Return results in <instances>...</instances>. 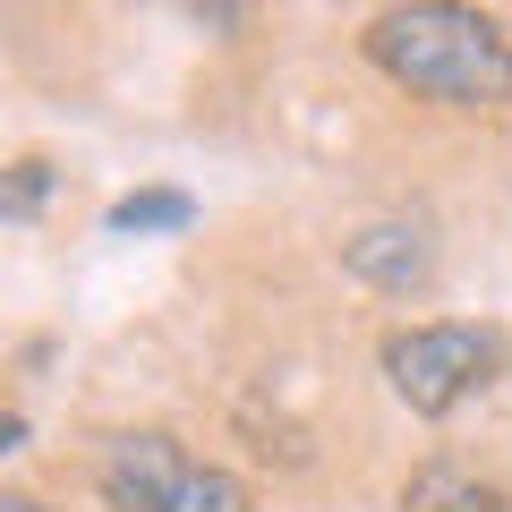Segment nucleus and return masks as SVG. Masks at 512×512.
I'll use <instances>...</instances> for the list:
<instances>
[{
  "label": "nucleus",
  "mask_w": 512,
  "mask_h": 512,
  "mask_svg": "<svg viewBox=\"0 0 512 512\" xmlns=\"http://www.w3.org/2000/svg\"><path fill=\"white\" fill-rule=\"evenodd\" d=\"M367 60L453 111H495L512 94V35L470 0H393L367 26Z\"/></svg>",
  "instance_id": "nucleus-1"
},
{
  "label": "nucleus",
  "mask_w": 512,
  "mask_h": 512,
  "mask_svg": "<svg viewBox=\"0 0 512 512\" xmlns=\"http://www.w3.org/2000/svg\"><path fill=\"white\" fill-rule=\"evenodd\" d=\"M495 367H504V342L487 325H410V333L384 342V384L419 419H453Z\"/></svg>",
  "instance_id": "nucleus-2"
},
{
  "label": "nucleus",
  "mask_w": 512,
  "mask_h": 512,
  "mask_svg": "<svg viewBox=\"0 0 512 512\" xmlns=\"http://www.w3.org/2000/svg\"><path fill=\"white\" fill-rule=\"evenodd\" d=\"M180 470H188V453L171 436H111L103 444V495H111V512H171V487H180Z\"/></svg>",
  "instance_id": "nucleus-3"
},
{
  "label": "nucleus",
  "mask_w": 512,
  "mask_h": 512,
  "mask_svg": "<svg viewBox=\"0 0 512 512\" xmlns=\"http://www.w3.org/2000/svg\"><path fill=\"white\" fill-rule=\"evenodd\" d=\"M342 265L359 282H376V291H427L436 282V248H427L419 222H367L359 239H342Z\"/></svg>",
  "instance_id": "nucleus-4"
},
{
  "label": "nucleus",
  "mask_w": 512,
  "mask_h": 512,
  "mask_svg": "<svg viewBox=\"0 0 512 512\" xmlns=\"http://www.w3.org/2000/svg\"><path fill=\"white\" fill-rule=\"evenodd\" d=\"M402 512H512V495L487 487L470 461H419L402 487Z\"/></svg>",
  "instance_id": "nucleus-5"
},
{
  "label": "nucleus",
  "mask_w": 512,
  "mask_h": 512,
  "mask_svg": "<svg viewBox=\"0 0 512 512\" xmlns=\"http://www.w3.org/2000/svg\"><path fill=\"white\" fill-rule=\"evenodd\" d=\"M171 512H248V487L231 470H214V461H188L180 487H171Z\"/></svg>",
  "instance_id": "nucleus-6"
},
{
  "label": "nucleus",
  "mask_w": 512,
  "mask_h": 512,
  "mask_svg": "<svg viewBox=\"0 0 512 512\" xmlns=\"http://www.w3.org/2000/svg\"><path fill=\"white\" fill-rule=\"evenodd\" d=\"M188 222H197V205L180 188H137V197L111 205V231H188Z\"/></svg>",
  "instance_id": "nucleus-7"
},
{
  "label": "nucleus",
  "mask_w": 512,
  "mask_h": 512,
  "mask_svg": "<svg viewBox=\"0 0 512 512\" xmlns=\"http://www.w3.org/2000/svg\"><path fill=\"white\" fill-rule=\"evenodd\" d=\"M52 197V163H43V154H26V163H9L0 171V214L18 222V214H35V205Z\"/></svg>",
  "instance_id": "nucleus-8"
},
{
  "label": "nucleus",
  "mask_w": 512,
  "mask_h": 512,
  "mask_svg": "<svg viewBox=\"0 0 512 512\" xmlns=\"http://www.w3.org/2000/svg\"><path fill=\"white\" fill-rule=\"evenodd\" d=\"M26 444V419H0V453H18Z\"/></svg>",
  "instance_id": "nucleus-9"
},
{
  "label": "nucleus",
  "mask_w": 512,
  "mask_h": 512,
  "mask_svg": "<svg viewBox=\"0 0 512 512\" xmlns=\"http://www.w3.org/2000/svg\"><path fill=\"white\" fill-rule=\"evenodd\" d=\"M0 512H43V504H35V495H9V487H0Z\"/></svg>",
  "instance_id": "nucleus-10"
}]
</instances>
